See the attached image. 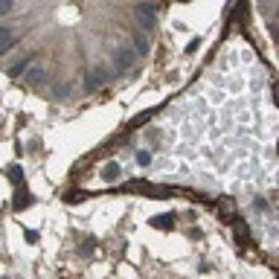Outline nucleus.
Wrapping results in <instances>:
<instances>
[{"instance_id": "nucleus-1", "label": "nucleus", "mask_w": 279, "mask_h": 279, "mask_svg": "<svg viewBox=\"0 0 279 279\" xmlns=\"http://www.w3.org/2000/svg\"><path fill=\"white\" fill-rule=\"evenodd\" d=\"M105 82H108V70L105 67H93L91 73L85 76V91L96 93L99 88H105Z\"/></svg>"}, {"instance_id": "nucleus-2", "label": "nucleus", "mask_w": 279, "mask_h": 279, "mask_svg": "<svg viewBox=\"0 0 279 279\" xmlns=\"http://www.w3.org/2000/svg\"><path fill=\"white\" fill-rule=\"evenodd\" d=\"M114 64H117V70H131L137 64V50L134 47H120L114 53Z\"/></svg>"}, {"instance_id": "nucleus-3", "label": "nucleus", "mask_w": 279, "mask_h": 279, "mask_svg": "<svg viewBox=\"0 0 279 279\" xmlns=\"http://www.w3.org/2000/svg\"><path fill=\"white\" fill-rule=\"evenodd\" d=\"M24 82L30 85V88H44L47 85V70L41 67V64H32L24 70Z\"/></svg>"}, {"instance_id": "nucleus-4", "label": "nucleus", "mask_w": 279, "mask_h": 279, "mask_svg": "<svg viewBox=\"0 0 279 279\" xmlns=\"http://www.w3.org/2000/svg\"><path fill=\"white\" fill-rule=\"evenodd\" d=\"M137 21H140V27H143V30H155L157 12L149 6V3H143V6H137Z\"/></svg>"}, {"instance_id": "nucleus-5", "label": "nucleus", "mask_w": 279, "mask_h": 279, "mask_svg": "<svg viewBox=\"0 0 279 279\" xmlns=\"http://www.w3.org/2000/svg\"><path fill=\"white\" fill-rule=\"evenodd\" d=\"M12 47H15V32L9 27H0V56H6Z\"/></svg>"}, {"instance_id": "nucleus-6", "label": "nucleus", "mask_w": 279, "mask_h": 279, "mask_svg": "<svg viewBox=\"0 0 279 279\" xmlns=\"http://www.w3.org/2000/svg\"><path fill=\"white\" fill-rule=\"evenodd\" d=\"M120 175H123V169H120L117 163H108V166L102 169V181H108V184H111V181H117Z\"/></svg>"}, {"instance_id": "nucleus-7", "label": "nucleus", "mask_w": 279, "mask_h": 279, "mask_svg": "<svg viewBox=\"0 0 279 279\" xmlns=\"http://www.w3.org/2000/svg\"><path fill=\"white\" fill-rule=\"evenodd\" d=\"M152 224H155V227H172L175 218L172 216H157V218H152Z\"/></svg>"}, {"instance_id": "nucleus-8", "label": "nucleus", "mask_w": 279, "mask_h": 279, "mask_svg": "<svg viewBox=\"0 0 279 279\" xmlns=\"http://www.w3.org/2000/svg\"><path fill=\"white\" fill-rule=\"evenodd\" d=\"M134 50H137V56H140V53H149V41L137 35V38H134Z\"/></svg>"}, {"instance_id": "nucleus-9", "label": "nucleus", "mask_w": 279, "mask_h": 279, "mask_svg": "<svg viewBox=\"0 0 279 279\" xmlns=\"http://www.w3.org/2000/svg\"><path fill=\"white\" fill-rule=\"evenodd\" d=\"M12 6H15L12 0H0V18H3V15H9V12H12Z\"/></svg>"}, {"instance_id": "nucleus-10", "label": "nucleus", "mask_w": 279, "mask_h": 279, "mask_svg": "<svg viewBox=\"0 0 279 279\" xmlns=\"http://www.w3.org/2000/svg\"><path fill=\"white\" fill-rule=\"evenodd\" d=\"M149 160H152L149 152H137V163H140V166H149Z\"/></svg>"}, {"instance_id": "nucleus-11", "label": "nucleus", "mask_w": 279, "mask_h": 279, "mask_svg": "<svg viewBox=\"0 0 279 279\" xmlns=\"http://www.w3.org/2000/svg\"><path fill=\"white\" fill-rule=\"evenodd\" d=\"M9 178H12V181H21V178H24V175H21V169H18V166H15V169H9Z\"/></svg>"}, {"instance_id": "nucleus-12", "label": "nucleus", "mask_w": 279, "mask_h": 279, "mask_svg": "<svg viewBox=\"0 0 279 279\" xmlns=\"http://www.w3.org/2000/svg\"><path fill=\"white\" fill-rule=\"evenodd\" d=\"M181 3H186V0H181Z\"/></svg>"}]
</instances>
